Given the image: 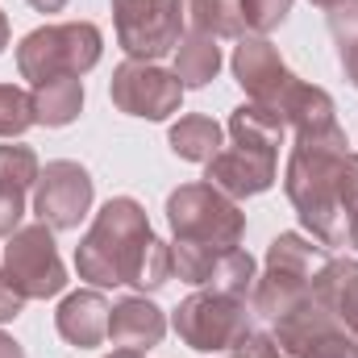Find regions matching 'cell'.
Segmentation results:
<instances>
[{"label":"cell","instance_id":"obj_1","mask_svg":"<svg viewBox=\"0 0 358 358\" xmlns=\"http://www.w3.org/2000/svg\"><path fill=\"white\" fill-rule=\"evenodd\" d=\"M283 192L300 225L325 250L346 246V225L358 208V155H350L346 129L329 138H296L283 171Z\"/></svg>","mask_w":358,"mask_h":358},{"label":"cell","instance_id":"obj_2","mask_svg":"<svg viewBox=\"0 0 358 358\" xmlns=\"http://www.w3.org/2000/svg\"><path fill=\"white\" fill-rule=\"evenodd\" d=\"M155 229L146 208L134 196H113L100 204L92 229L76 246V271L80 279H88L92 287H117L129 283L134 271L142 263L146 246H150Z\"/></svg>","mask_w":358,"mask_h":358},{"label":"cell","instance_id":"obj_3","mask_svg":"<svg viewBox=\"0 0 358 358\" xmlns=\"http://www.w3.org/2000/svg\"><path fill=\"white\" fill-rule=\"evenodd\" d=\"M104 50V34L92 21H63V25H38L21 38L17 46V71L21 80L50 84L63 76H88L92 67L100 63Z\"/></svg>","mask_w":358,"mask_h":358},{"label":"cell","instance_id":"obj_4","mask_svg":"<svg viewBox=\"0 0 358 358\" xmlns=\"http://www.w3.org/2000/svg\"><path fill=\"white\" fill-rule=\"evenodd\" d=\"M325 263H329V250L321 242H308L304 234H279L267 246V267L255 279L250 313H259L267 321L283 317L287 308H296L300 300L313 296V279Z\"/></svg>","mask_w":358,"mask_h":358},{"label":"cell","instance_id":"obj_5","mask_svg":"<svg viewBox=\"0 0 358 358\" xmlns=\"http://www.w3.org/2000/svg\"><path fill=\"white\" fill-rule=\"evenodd\" d=\"M167 221L176 246H238L246 234V213L238 200L217 192L208 179L179 183L167 196Z\"/></svg>","mask_w":358,"mask_h":358},{"label":"cell","instance_id":"obj_6","mask_svg":"<svg viewBox=\"0 0 358 358\" xmlns=\"http://www.w3.org/2000/svg\"><path fill=\"white\" fill-rule=\"evenodd\" d=\"M250 308L242 296H229V292H213V287H200L192 292L187 300H179V308L171 313V325H176L179 342L187 350H200V355H221V350H234V342L242 334H250Z\"/></svg>","mask_w":358,"mask_h":358},{"label":"cell","instance_id":"obj_7","mask_svg":"<svg viewBox=\"0 0 358 358\" xmlns=\"http://www.w3.org/2000/svg\"><path fill=\"white\" fill-rule=\"evenodd\" d=\"M283 358H358V338L329 317L313 296L300 300L296 308H287L283 317H275V334Z\"/></svg>","mask_w":358,"mask_h":358},{"label":"cell","instance_id":"obj_8","mask_svg":"<svg viewBox=\"0 0 358 358\" xmlns=\"http://www.w3.org/2000/svg\"><path fill=\"white\" fill-rule=\"evenodd\" d=\"M4 271L8 279L21 287L25 300H50L67 287V267L59 259L55 246V229L50 225H21L8 246H4Z\"/></svg>","mask_w":358,"mask_h":358},{"label":"cell","instance_id":"obj_9","mask_svg":"<svg viewBox=\"0 0 358 358\" xmlns=\"http://www.w3.org/2000/svg\"><path fill=\"white\" fill-rule=\"evenodd\" d=\"M113 25L121 50L138 63H159L183 38V21L171 0H113Z\"/></svg>","mask_w":358,"mask_h":358},{"label":"cell","instance_id":"obj_10","mask_svg":"<svg viewBox=\"0 0 358 358\" xmlns=\"http://www.w3.org/2000/svg\"><path fill=\"white\" fill-rule=\"evenodd\" d=\"M108 96H113V104H117L121 113H129V117L167 121L171 113H179V104H183V84L176 80V71H167V67H159V63L125 59L121 67H113Z\"/></svg>","mask_w":358,"mask_h":358},{"label":"cell","instance_id":"obj_11","mask_svg":"<svg viewBox=\"0 0 358 358\" xmlns=\"http://www.w3.org/2000/svg\"><path fill=\"white\" fill-rule=\"evenodd\" d=\"M171 255H176V275L192 287H213L242 300L255 292L259 263L242 246H171Z\"/></svg>","mask_w":358,"mask_h":358},{"label":"cell","instance_id":"obj_12","mask_svg":"<svg viewBox=\"0 0 358 358\" xmlns=\"http://www.w3.org/2000/svg\"><path fill=\"white\" fill-rule=\"evenodd\" d=\"M92 196L96 187L88 171L71 159H55L42 167V176L34 183V213L50 229H80V221L92 208Z\"/></svg>","mask_w":358,"mask_h":358},{"label":"cell","instance_id":"obj_13","mask_svg":"<svg viewBox=\"0 0 358 358\" xmlns=\"http://www.w3.org/2000/svg\"><path fill=\"white\" fill-rule=\"evenodd\" d=\"M229 67H234V80L242 84V92H246L255 104H267L275 113H279V104L287 100V92L296 88V80H300V76L279 59V50L271 46L267 38H259V34H242V38H238Z\"/></svg>","mask_w":358,"mask_h":358},{"label":"cell","instance_id":"obj_14","mask_svg":"<svg viewBox=\"0 0 358 358\" xmlns=\"http://www.w3.org/2000/svg\"><path fill=\"white\" fill-rule=\"evenodd\" d=\"M275 171H279V150H263V146H221L208 163H204V179L225 192L229 200H246V196H263L275 187Z\"/></svg>","mask_w":358,"mask_h":358},{"label":"cell","instance_id":"obj_15","mask_svg":"<svg viewBox=\"0 0 358 358\" xmlns=\"http://www.w3.org/2000/svg\"><path fill=\"white\" fill-rule=\"evenodd\" d=\"M163 338H167V317H163V308H159L155 300H146V296H125V300L113 304V313H108V342H113L117 350H138V355H146V350H155Z\"/></svg>","mask_w":358,"mask_h":358},{"label":"cell","instance_id":"obj_16","mask_svg":"<svg viewBox=\"0 0 358 358\" xmlns=\"http://www.w3.org/2000/svg\"><path fill=\"white\" fill-rule=\"evenodd\" d=\"M108 313H113V304L100 296V287L71 292V296H63V304L55 313V329L67 346L96 350L100 342H108Z\"/></svg>","mask_w":358,"mask_h":358},{"label":"cell","instance_id":"obj_17","mask_svg":"<svg viewBox=\"0 0 358 358\" xmlns=\"http://www.w3.org/2000/svg\"><path fill=\"white\" fill-rule=\"evenodd\" d=\"M279 117L296 138H329L342 129L334 96L317 84H304V80H296V88L287 92V100L279 104Z\"/></svg>","mask_w":358,"mask_h":358},{"label":"cell","instance_id":"obj_18","mask_svg":"<svg viewBox=\"0 0 358 358\" xmlns=\"http://www.w3.org/2000/svg\"><path fill=\"white\" fill-rule=\"evenodd\" d=\"M313 300L358 338V259H329L313 279Z\"/></svg>","mask_w":358,"mask_h":358},{"label":"cell","instance_id":"obj_19","mask_svg":"<svg viewBox=\"0 0 358 358\" xmlns=\"http://www.w3.org/2000/svg\"><path fill=\"white\" fill-rule=\"evenodd\" d=\"M29 108H34V125H46V129L71 125L84 113V80L63 76V80L38 84V88L29 92Z\"/></svg>","mask_w":358,"mask_h":358},{"label":"cell","instance_id":"obj_20","mask_svg":"<svg viewBox=\"0 0 358 358\" xmlns=\"http://www.w3.org/2000/svg\"><path fill=\"white\" fill-rule=\"evenodd\" d=\"M183 21V29L192 34H208V38H242L246 21H242V0H171Z\"/></svg>","mask_w":358,"mask_h":358},{"label":"cell","instance_id":"obj_21","mask_svg":"<svg viewBox=\"0 0 358 358\" xmlns=\"http://www.w3.org/2000/svg\"><path fill=\"white\" fill-rule=\"evenodd\" d=\"M171 71H176V80L183 84V92L213 84L217 71H221V46H217V38L183 29V38H179V46H176V67H171Z\"/></svg>","mask_w":358,"mask_h":358},{"label":"cell","instance_id":"obj_22","mask_svg":"<svg viewBox=\"0 0 358 358\" xmlns=\"http://www.w3.org/2000/svg\"><path fill=\"white\" fill-rule=\"evenodd\" d=\"M283 134H287V125H283V117L267 108V104H238L234 113H229V138L238 142V146H263V150H279L283 146Z\"/></svg>","mask_w":358,"mask_h":358},{"label":"cell","instance_id":"obj_23","mask_svg":"<svg viewBox=\"0 0 358 358\" xmlns=\"http://www.w3.org/2000/svg\"><path fill=\"white\" fill-rule=\"evenodd\" d=\"M167 142H171L176 159H183V163H208L221 150V125L204 113H187L167 129Z\"/></svg>","mask_w":358,"mask_h":358},{"label":"cell","instance_id":"obj_24","mask_svg":"<svg viewBox=\"0 0 358 358\" xmlns=\"http://www.w3.org/2000/svg\"><path fill=\"white\" fill-rule=\"evenodd\" d=\"M34 125V108H29V92L17 84H0V138H21Z\"/></svg>","mask_w":358,"mask_h":358},{"label":"cell","instance_id":"obj_25","mask_svg":"<svg viewBox=\"0 0 358 358\" xmlns=\"http://www.w3.org/2000/svg\"><path fill=\"white\" fill-rule=\"evenodd\" d=\"M42 176V163H38V155L29 150V146H0V179L4 183H17L21 192H29L34 183Z\"/></svg>","mask_w":358,"mask_h":358},{"label":"cell","instance_id":"obj_26","mask_svg":"<svg viewBox=\"0 0 358 358\" xmlns=\"http://www.w3.org/2000/svg\"><path fill=\"white\" fill-rule=\"evenodd\" d=\"M292 13V0H242V21H246V34H259L267 38L271 29H279Z\"/></svg>","mask_w":358,"mask_h":358},{"label":"cell","instance_id":"obj_27","mask_svg":"<svg viewBox=\"0 0 358 358\" xmlns=\"http://www.w3.org/2000/svg\"><path fill=\"white\" fill-rule=\"evenodd\" d=\"M21 217H25V192L0 179V238H13L21 229Z\"/></svg>","mask_w":358,"mask_h":358},{"label":"cell","instance_id":"obj_28","mask_svg":"<svg viewBox=\"0 0 358 358\" xmlns=\"http://www.w3.org/2000/svg\"><path fill=\"white\" fill-rule=\"evenodd\" d=\"M329 34L338 46H350L358 42V0H342L329 8Z\"/></svg>","mask_w":358,"mask_h":358},{"label":"cell","instance_id":"obj_29","mask_svg":"<svg viewBox=\"0 0 358 358\" xmlns=\"http://www.w3.org/2000/svg\"><path fill=\"white\" fill-rule=\"evenodd\" d=\"M229 358H283V350H279V342H275L271 334L250 329V334H242V338L234 342Z\"/></svg>","mask_w":358,"mask_h":358},{"label":"cell","instance_id":"obj_30","mask_svg":"<svg viewBox=\"0 0 358 358\" xmlns=\"http://www.w3.org/2000/svg\"><path fill=\"white\" fill-rule=\"evenodd\" d=\"M21 313H25V296H21V287L8 279V271L0 267V325L17 321Z\"/></svg>","mask_w":358,"mask_h":358},{"label":"cell","instance_id":"obj_31","mask_svg":"<svg viewBox=\"0 0 358 358\" xmlns=\"http://www.w3.org/2000/svg\"><path fill=\"white\" fill-rule=\"evenodd\" d=\"M338 59H342V71H346V80L358 88V42H350V46H338Z\"/></svg>","mask_w":358,"mask_h":358},{"label":"cell","instance_id":"obj_32","mask_svg":"<svg viewBox=\"0 0 358 358\" xmlns=\"http://www.w3.org/2000/svg\"><path fill=\"white\" fill-rule=\"evenodd\" d=\"M0 358H25V350H21L8 334H0Z\"/></svg>","mask_w":358,"mask_h":358},{"label":"cell","instance_id":"obj_33","mask_svg":"<svg viewBox=\"0 0 358 358\" xmlns=\"http://www.w3.org/2000/svg\"><path fill=\"white\" fill-rule=\"evenodd\" d=\"M38 13H59V8H67V0H29Z\"/></svg>","mask_w":358,"mask_h":358},{"label":"cell","instance_id":"obj_34","mask_svg":"<svg viewBox=\"0 0 358 358\" xmlns=\"http://www.w3.org/2000/svg\"><path fill=\"white\" fill-rule=\"evenodd\" d=\"M346 246H355L358 250V208L350 213V225H346Z\"/></svg>","mask_w":358,"mask_h":358},{"label":"cell","instance_id":"obj_35","mask_svg":"<svg viewBox=\"0 0 358 358\" xmlns=\"http://www.w3.org/2000/svg\"><path fill=\"white\" fill-rule=\"evenodd\" d=\"M4 46H8V17L0 13V55H4Z\"/></svg>","mask_w":358,"mask_h":358},{"label":"cell","instance_id":"obj_36","mask_svg":"<svg viewBox=\"0 0 358 358\" xmlns=\"http://www.w3.org/2000/svg\"><path fill=\"white\" fill-rule=\"evenodd\" d=\"M104 358H146V355H138V350H113V355H104Z\"/></svg>","mask_w":358,"mask_h":358},{"label":"cell","instance_id":"obj_37","mask_svg":"<svg viewBox=\"0 0 358 358\" xmlns=\"http://www.w3.org/2000/svg\"><path fill=\"white\" fill-rule=\"evenodd\" d=\"M308 4H317V8H334V4H342V0H308Z\"/></svg>","mask_w":358,"mask_h":358}]
</instances>
